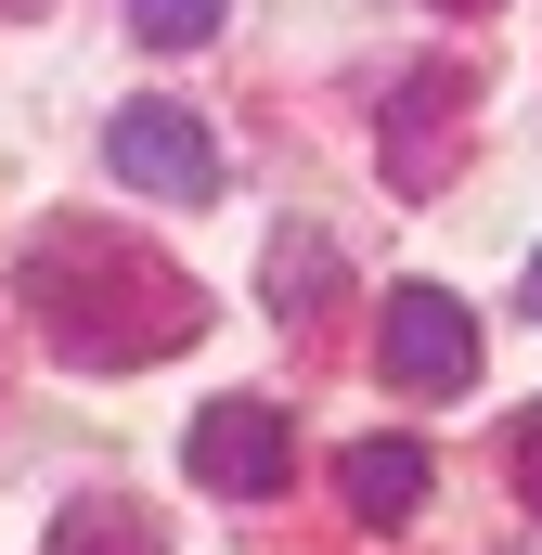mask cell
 <instances>
[{"label": "cell", "instance_id": "cell-11", "mask_svg": "<svg viewBox=\"0 0 542 555\" xmlns=\"http://www.w3.org/2000/svg\"><path fill=\"white\" fill-rule=\"evenodd\" d=\"M517 310H530V323H542V259H530V284H517Z\"/></svg>", "mask_w": 542, "mask_h": 555}, {"label": "cell", "instance_id": "cell-9", "mask_svg": "<svg viewBox=\"0 0 542 555\" xmlns=\"http://www.w3.org/2000/svg\"><path fill=\"white\" fill-rule=\"evenodd\" d=\"M284 297H271V310H284V323H310V310H323V297H310V284H323V246H310V233H284Z\"/></svg>", "mask_w": 542, "mask_h": 555}, {"label": "cell", "instance_id": "cell-6", "mask_svg": "<svg viewBox=\"0 0 542 555\" xmlns=\"http://www.w3.org/2000/svg\"><path fill=\"white\" fill-rule=\"evenodd\" d=\"M336 491H349L362 530H401L413 504H426V452H413V439H349V452H336Z\"/></svg>", "mask_w": 542, "mask_h": 555}, {"label": "cell", "instance_id": "cell-1", "mask_svg": "<svg viewBox=\"0 0 542 555\" xmlns=\"http://www.w3.org/2000/svg\"><path fill=\"white\" fill-rule=\"evenodd\" d=\"M26 310H39V336L65 349V362H168V349H194L207 336V297L194 272H168V259H142L130 233H104V220H52L39 246H26Z\"/></svg>", "mask_w": 542, "mask_h": 555}, {"label": "cell", "instance_id": "cell-10", "mask_svg": "<svg viewBox=\"0 0 542 555\" xmlns=\"http://www.w3.org/2000/svg\"><path fill=\"white\" fill-rule=\"evenodd\" d=\"M517 491H530V504H542V401H530V414H517Z\"/></svg>", "mask_w": 542, "mask_h": 555}, {"label": "cell", "instance_id": "cell-3", "mask_svg": "<svg viewBox=\"0 0 542 555\" xmlns=\"http://www.w3.org/2000/svg\"><path fill=\"white\" fill-rule=\"evenodd\" d=\"M375 362H388V388H413V401H452V388L478 375V323H465V297H452V284H401Z\"/></svg>", "mask_w": 542, "mask_h": 555}, {"label": "cell", "instance_id": "cell-5", "mask_svg": "<svg viewBox=\"0 0 542 555\" xmlns=\"http://www.w3.org/2000/svg\"><path fill=\"white\" fill-rule=\"evenodd\" d=\"M452 142H465V65H401V91H388V181L401 194H439L452 181Z\"/></svg>", "mask_w": 542, "mask_h": 555}, {"label": "cell", "instance_id": "cell-4", "mask_svg": "<svg viewBox=\"0 0 542 555\" xmlns=\"http://www.w3.org/2000/svg\"><path fill=\"white\" fill-rule=\"evenodd\" d=\"M181 465H194L220 504H259V491H284V465H297V426L271 414V401H207L194 439H181Z\"/></svg>", "mask_w": 542, "mask_h": 555}, {"label": "cell", "instance_id": "cell-12", "mask_svg": "<svg viewBox=\"0 0 542 555\" xmlns=\"http://www.w3.org/2000/svg\"><path fill=\"white\" fill-rule=\"evenodd\" d=\"M0 13H39V0H0Z\"/></svg>", "mask_w": 542, "mask_h": 555}, {"label": "cell", "instance_id": "cell-8", "mask_svg": "<svg viewBox=\"0 0 542 555\" xmlns=\"http://www.w3.org/2000/svg\"><path fill=\"white\" fill-rule=\"evenodd\" d=\"M130 39L142 52H207L220 39V0H130Z\"/></svg>", "mask_w": 542, "mask_h": 555}, {"label": "cell", "instance_id": "cell-7", "mask_svg": "<svg viewBox=\"0 0 542 555\" xmlns=\"http://www.w3.org/2000/svg\"><path fill=\"white\" fill-rule=\"evenodd\" d=\"M39 555H155V517L91 491V504H65V517H52V543H39Z\"/></svg>", "mask_w": 542, "mask_h": 555}, {"label": "cell", "instance_id": "cell-2", "mask_svg": "<svg viewBox=\"0 0 542 555\" xmlns=\"http://www.w3.org/2000/svg\"><path fill=\"white\" fill-rule=\"evenodd\" d=\"M104 168H117L130 194H155V207H207V194H220V142L194 130L181 104H117Z\"/></svg>", "mask_w": 542, "mask_h": 555}, {"label": "cell", "instance_id": "cell-13", "mask_svg": "<svg viewBox=\"0 0 542 555\" xmlns=\"http://www.w3.org/2000/svg\"><path fill=\"white\" fill-rule=\"evenodd\" d=\"M452 13H491V0H452Z\"/></svg>", "mask_w": 542, "mask_h": 555}]
</instances>
